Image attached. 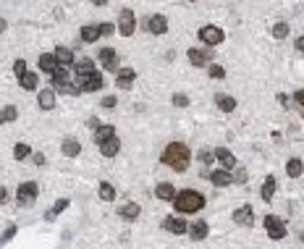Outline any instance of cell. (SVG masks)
I'll list each match as a JSON object with an SVG mask.
<instances>
[{
    "label": "cell",
    "instance_id": "6da1fadb",
    "mask_svg": "<svg viewBox=\"0 0 304 249\" xmlns=\"http://www.w3.org/2000/svg\"><path fill=\"white\" fill-rule=\"evenodd\" d=\"M160 160H163V165H168V168H173L176 173H184L189 168V163H192V149H189L184 142H171V145L163 149Z\"/></svg>",
    "mask_w": 304,
    "mask_h": 249
},
{
    "label": "cell",
    "instance_id": "7a4b0ae2",
    "mask_svg": "<svg viewBox=\"0 0 304 249\" xmlns=\"http://www.w3.org/2000/svg\"><path fill=\"white\" fill-rule=\"evenodd\" d=\"M173 207H176L178 213H200V210L204 207V197L200 192H194V189H184V192L176 194Z\"/></svg>",
    "mask_w": 304,
    "mask_h": 249
},
{
    "label": "cell",
    "instance_id": "3957f363",
    "mask_svg": "<svg viewBox=\"0 0 304 249\" xmlns=\"http://www.w3.org/2000/svg\"><path fill=\"white\" fill-rule=\"evenodd\" d=\"M37 194H40V186H37L34 181H24V184L19 186V192H16L19 207H32L37 202Z\"/></svg>",
    "mask_w": 304,
    "mask_h": 249
},
{
    "label": "cell",
    "instance_id": "277c9868",
    "mask_svg": "<svg viewBox=\"0 0 304 249\" xmlns=\"http://www.w3.org/2000/svg\"><path fill=\"white\" fill-rule=\"evenodd\" d=\"M265 231H268V236L273 239V241H278V239H286V223L280 221L278 215H265Z\"/></svg>",
    "mask_w": 304,
    "mask_h": 249
},
{
    "label": "cell",
    "instance_id": "5b68a950",
    "mask_svg": "<svg viewBox=\"0 0 304 249\" xmlns=\"http://www.w3.org/2000/svg\"><path fill=\"white\" fill-rule=\"evenodd\" d=\"M200 40L207 45V48H215V45H220V42L226 40V34H223V29H220V26L207 24V26L200 29Z\"/></svg>",
    "mask_w": 304,
    "mask_h": 249
},
{
    "label": "cell",
    "instance_id": "8992f818",
    "mask_svg": "<svg viewBox=\"0 0 304 249\" xmlns=\"http://www.w3.org/2000/svg\"><path fill=\"white\" fill-rule=\"evenodd\" d=\"M97 60L102 63L105 71H116L118 74V52L113 48H102L100 52H97Z\"/></svg>",
    "mask_w": 304,
    "mask_h": 249
},
{
    "label": "cell",
    "instance_id": "52a82bcc",
    "mask_svg": "<svg viewBox=\"0 0 304 249\" xmlns=\"http://www.w3.org/2000/svg\"><path fill=\"white\" fill-rule=\"evenodd\" d=\"M134 29H136V19H134V13L124 8L121 11V16H118V32L124 34V37H131L134 34Z\"/></svg>",
    "mask_w": 304,
    "mask_h": 249
},
{
    "label": "cell",
    "instance_id": "ba28073f",
    "mask_svg": "<svg viewBox=\"0 0 304 249\" xmlns=\"http://www.w3.org/2000/svg\"><path fill=\"white\" fill-rule=\"evenodd\" d=\"M233 223L236 225H244V228H252L254 225V213H252V207L249 205H241L233 210Z\"/></svg>",
    "mask_w": 304,
    "mask_h": 249
},
{
    "label": "cell",
    "instance_id": "9c48e42d",
    "mask_svg": "<svg viewBox=\"0 0 304 249\" xmlns=\"http://www.w3.org/2000/svg\"><path fill=\"white\" fill-rule=\"evenodd\" d=\"M147 32H152V34H165L168 32V19L163 16V13H155V16H150L147 19Z\"/></svg>",
    "mask_w": 304,
    "mask_h": 249
},
{
    "label": "cell",
    "instance_id": "30bf717a",
    "mask_svg": "<svg viewBox=\"0 0 304 249\" xmlns=\"http://www.w3.org/2000/svg\"><path fill=\"white\" fill-rule=\"evenodd\" d=\"M212 155H215L218 160H220V165H223V171H228V173H231L233 168H239V163H236V157H233V152H231V149H226V147H218Z\"/></svg>",
    "mask_w": 304,
    "mask_h": 249
},
{
    "label": "cell",
    "instance_id": "8fae6325",
    "mask_svg": "<svg viewBox=\"0 0 304 249\" xmlns=\"http://www.w3.org/2000/svg\"><path fill=\"white\" fill-rule=\"evenodd\" d=\"M102 74H92V76H84V79H79V89L81 92H97V89H102Z\"/></svg>",
    "mask_w": 304,
    "mask_h": 249
},
{
    "label": "cell",
    "instance_id": "7c38bea8",
    "mask_svg": "<svg viewBox=\"0 0 304 249\" xmlns=\"http://www.w3.org/2000/svg\"><path fill=\"white\" fill-rule=\"evenodd\" d=\"M52 92H63V95H68V69H58L55 74H52Z\"/></svg>",
    "mask_w": 304,
    "mask_h": 249
},
{
    "label": "cell",
    "instance_id": "4fadbf2b",
    "mask_svg": "<svg viewBox=\"0 0 304 249\" xmlns=\"http://www.w3.org/2000/svg\"><path fill=\"white\" fill-rule=\"evenodd\" d=\"M163 228L168 231V233H173V236H181V233L189 231V225L181 221V218H173L171 215V218H165V221H163Z\"/></svg>",
    "mask_w": 304,
    "mask_h": 249
},
{
    "label": "cell",
    "instance_id": "5bb4252c",
    "mask_svg": "<svg viewBox=\"0 0 304 249\" xmlns=\"http://www.w3.org/2000/svg\"><path fill=\"white\" fill-rule=\"evenodd\" d=\"M37 63H40V71H45L48 76H52V74H55V71L60 69V66H58V60H55V55H52V52H42Z\"/></svg>",
    "mask_w": 304,
    "mask_h": 249
},
{
    "label": "cell",
    "instance_id": "9a60e30c",
    "mask_svg": "<svg viewBox=\"0 0 304 249\" xmlns=\"http://www.w3.org/2000/svg\"><path fill=\"white\" fill-rule=\"evenodd\" d=\"M134 81H136V71H134V69H118V74H116V84H118L121 89H131Z\"/></svg>",
    "mask_w": 304,
    "mask_h": 249
},
{
    "label": "cell",
    "instance_id": "2e32d148",
    "mask_svg": "<svg viewBox=\"0 0 304 249\" xmlns=\"http://www.w3.org/2000/svg\"><path fill=\"white\" fill-rule=\"evenodd\" d=\"M189 60H192V66L202 69V66H207L210 60H212V52H210V50H197V48H192V50H189Z\"/></svg>",
    "mask_w": 304,
    "mask_h": 249
},
{
    "label": "cell",
    "instance_id": "e0dca14e",
    "mask_svg": "<svg viewBox=\"0 0 304 249\" xmlns=\"http://www.w3.org/2000/svg\"><path fill=\"white\" fill-rule=\"evenodd\" d=\"M189 239L192 241H202V239H207V233H210V225L204 223V221H197V223H192L189 225Z\"/></svg>",
    "mask_w": 304,
    "mask_h": 249
},
{
    "label": "cell",
    "instance_id": "ac0fdd59",
    "mask_svg": "<svg viewBox=\"0 0 304 249\" xmlns=\"http://www.w3.org/2000/svg\"><path fill=\"white\" fill-rule=\"evenodd\" d=\"M176 186H173V184H168V181H163V184H157L155 186V197L157 199H165V202H173V199H176Z\"/></svg>",
    "mask_w": 304,
    "mask_h": 249
},
{
    "label": "cell",
    "instance_id": "d6986e66",
    "mask_svg": "<svg viewBox=\"0 0 304 249\" xmlns=\"http://www.w3.org/2000/svg\"><path fill=\"white\" fill-rule=\"evenodd\" d=\"M74 71H76V76H79V79L92 76V74H95V60H89V58L76 60V63H74Z\"/></svg>",
    "mask_w": 304,
    "mask_h": 249
},
{
    "label": "cell",
    "instance_id": "ffe728a7",
    "mask_svg": "<svg viewBox=\"0 0 304 249\" xmlns=\"http://www.w3.org/2000/svg\"><path fill=\"white\" fill-rule=\"evenodd\" d=\"M207 178L212 181V186H231L233 184V173H228V171H212V173H207Z\"/></svg>",
    "mask_w": 304,
    "mask_h": 249
},
{
    "label": "cell",
    "instance_id": "44dd1931",
    "mask_svg": "<svg viewBox=\"0 0 304 249\" xmlns=\"http://www.w3.org/2000/svg\"><path fill=\"white\" fill-rule=\"evenodd\" d=\"M52 55H55V60H58L60 69H68V66H74V52L68 50V48H63V45H60V48H55V52H52Z\"/></svg>",
    "mask_w": 304,
    "mask_h": 249
},
{
    "label": "cell",
    "instance_id": "7402d4cb",
    "mask_svg": "<svg viewBox=\"0 0 304 249\" xmlns=\"http://www.w3.org/2000/svg\"><path fill=\"white\" fill-rule=\"evenodd\" d=\"M60 152H63L66 157H76L81 152V145H79V139H74V137H66L63 139V145H60Z\"/></svg>",
    "mask_w": 304,
    "mask_h": 249
},
{
    "label": "cell",
    "instance_id": "603a6c76",
    "mask_svg": "<svg viewBox=\"0 0 304 249\" xmlns=\"http://www.w3.org/2000/svg\"><path fill=\"white\" fill-rule=\"evenodd\" d=\"M100 152H102L105 157H116V155L121 152V142H118V137H110V139H105L102 145H100Z\"/></svg>",
    "mask_w": 304,
    "mask_h": 249
},
{
    "label": "cell",
    "instance_id": "cb8c5ba5",
    "mask_svg": "<svg viewBox=\"0 0 304 249\" xmlns=\"http://www.w3.org/2000/svg\"><path fill=\"white\" fill-rule=\"evenodd\" d=\"M139 213H142V207L136 205V202H126L124 207H118V215L124 218V221H136Z\"/></svg>",
    "mask_w": 304,
    "mask_h": 249
},
{
    "label": "cell",
    "instance_id": "d4e9b609",
    "mask_svg": "<svg viewBox=\"0 0 304 249\" xmlns=\"http://www.w3.org/2000/svg\"><path fill=\"white\" fill-rule=\"evenodd\" d=\"M215 105L223 113H233V110H236V97H231V95H215Z\"/></svg>",
    "mask_w": 304,
    "mask_h": 249
},
{
    "label": "cell",
    "instance_id": "484cf974",
    "mask_svg": "<svg viewBox=\"0 0 304 249\" xmlns=\"http://www.w3.org/2000/svg\"><path fill=\"white\" fill-rule=\"evenodd\" d=\"M79 37H81V42H95V40H100V24H87V26H81V32H79Z\"/></svg>",
    "mask_w": 304,
    "mask_h": 249
},
{
    "label": "cell",
    "instance_id": "4316f807",
    "mask_svg": "<svg viewBox=\"0 0 304 249\" xmlns=\"http://www.w3.org/2000/svg\"><path fill=\"white\" fill-rule=\"evenodd\" d=\"M37 102H40L42 110H52L55 108V92H52V89H42L40 97H37Z\"/></svg>",
    "mask_w": 304,
    "mask_h": 249
},
{
    "label": "cell",
    "instance_id": "83f0119b",
    "mask_svg": "<svg viewBox=\"0 0 304 249\" xmlns=\"http://www.w3.org/2000/svg\"><path fill=\"white\" fill-rule=\"evenodd\" d=\"M110 137H116V126L102 124L100 129L95 131V145H102V142H105V139H110Z\"/></svg>",
    "mask_w": 304,
    "mask_h": 249
},
{
    "label": "cell",
    "instance_id": "f1b7e54d",
    "mask_svg": "<svg viewBox=\"0 0 304 249\" xmlns=\"http://www.w3.org/2000/svg\"><path fill=\"white\" fill-rule=\"evenodd\" d=\"M19 118V110H16V105H5V108H0V124H13V121Z\"/></svg>",
    "mask_w": 304,
    "mask_h": 249
},
{
    "label": "cell",
    "instance_id": "f546056e",
    "mask_svg": "<svg viewBox=\"0 0 304 249\" xmlns=\"http://www.w3.org/2000/svg\"><path fill=\"white\" fill-rule=\"evenodd\" d=\"M286 173H288L291 178H299L302 173H304V163L299 160V157H291V160L286 163Z\"/></svg>",
    "mask_w": 304,
    "mask_h": 249
},
{
    "label": "cell",
    "instance_id": "4dcf8cb0",
    "mask_svg": "<svg viewBox=\"0 0 304 249\" xmlns=\"http://www.w3.org/2000/svg\"><path fill=\"white\" fill-rule=\"evenodd\" d=\"M276 186H278L276 176H268V178H265V184H262V199H265V202L273 199V194H276Z\"/></svg>",
    "mask_w": 304,
    "mask_h": 249
},
{
    "label": "cell",
    "instance_id": "1f68e13d",
    "mask_svg": "<svg viewBox=\"0 0 304 249\" xmlns=\"http://www.w3.org/2000/svg\"><path fill=\"white\" fill-rule=\"evenodd\" d=\"M100 199L102 202H113V199H116V186H113L110 181H102V184H100Z\"/></svg>",
    "mask_w": 304,
    "mask_h": 249
},
{
    "label": "cell",
    "instance_id": "d6a6232c",
    "mask_svg": "<svg viewBox=\"0 0 304 249\" xmlns=\"http://www.w3.org/2000/svg\"><path fill=\"white\" fill-rule=\"evenodd\" d=\"M29 155H32V147H29L26 142H19V145L13 147V160H26Z\"/></svg>",
    "mask_w": 304,
    "mask_h": 249
},
{
    "label": "cell",
    "instance_id": "836d02e7",
    "mask_svg": "<svg viewBox=\"0 0 304 249\" xmlns=\"http://www.w3.org/2000/svg\"><path fill=\"white\" fill-rule=\"evenodd\" d=\"M66 207H68V199H58L55 205H52V210H50V213H45V221H55V218H58L60 213H63Z\"/></svg>",
    "mask_w": 304,
    "mask_h": 249
},
{
    "label": "cell",
    "instance_id": "e575fe53",
    "mask_svg": "<svg viewBox=\"0 0 304 249\" xmlns=\"http://www.w3.org/2000/svg\"><path fill=\"white\" fill-rule=\"evenodd\" d=\"M19 84L26 89V92H32V89H37V74H32V71H26L24 76L19 79Z\"/></svg>",
    "mask_w": 304,
    "mask_h": 249
},
{
    "label": "cell",
    "instance_id": "d590c367",
    "mask_svg": "<svg viewBox=\"0 0 304 249\" xmlns=\"http://www.w3.org/2000/svg\"><path fill=\"white\" fill-rule=\"evenodd\" d=\"M273 37H276V40H286L288 37V24L286 21H278V24L273 26Z\"/></svg>",
    "mask_w": 304,
    "mask_h": 249
},
{
    "label": "cell",
    "instance_id": "8d00e7d4",
    "mask_svg": "<svg viewBox=\"0 0 304 249\" xmlns=\"http://www.w3.org/2000/svg\"><path fill=\"white\" fill-rule=\"evenodd\" d=\"M16 231H19L16 225H8V228H5L3 233H0V247H5V244H8V241H11L13 236H16Z\"/></svg>",
    "mask_w": 304,
    "mask_h": 249
},
{
    "label": "cell",
    "instance_id": "74e56055",
    "mask_svg": "<svg viewBox=\"0 0 304 249\" xmlns=\"http://www.w3.org/2000/svg\"><path fill=\"white\" fill-rule=\"evenodd\" d=\"M207 71H210L212 79H223V76H226V69H223V66H215V63H210Z\"/></svg>",
    "mask_w": 304,
    "mask_h": 249
},
{
    "label": "cell",
    "instance_id": "f35d334b",
    "mask_svg": "<svg viewBox=\"0 0 304 249\" xmlns=\"http://www.w3.org/2000/svg\"><path fill=\"white\" fill-rule=\"evenodd\" d=\"M291 100L296 102V108H299V110H302V116H304V89H296Z\"/></svg>",
    "mask_w": 304,
    "mask_h": 249
},
{
    "label": "cell",
    "instance_id": "ab89813d",
    "mask_svg": "<svg viewBox=\"0 0 304 249\" xmlns=\"http://www.w3.org/2000/svg\"><path fill=\"white\" fill-rule=\"evenodd\" d=\"M171 102L176 105V108H186V105H189V97L178 92V95H173V100H171Z\"/></svg>",
    "mask_w": 304,
    "mask_h": 249
},
{
    "label": "cell",
    "instance_id": "60d3db41",
    "mask_svg": "<svg viewBox=\"0 0 304 249\" xmlns=\"http://www.w3.org/2000/svg\"><path fill=\"white\" fill-rule=\"evenodd\" d=\"M13 71H16V76L21 79V76H24V74H26V60H16V63H13Z\"/></svg>",
    "mask_w": 304,
    "mask_h": 249
},
{
    "label": "cell",
    "instance_id": "b9f144b4",
    "mask_svg": "<svg viewBox=\"0 0 304 249\" xmlns=\"http://www.w3.org/2000/svg\"><path fill=\"white\" fill-rule=\"evenodd\" d=\"M100 105H102V108H108V110H113V108L118 105V100H116L113 95H108V97H102V100H100Z\"/></svg>",
    "mask_w": 304,
    "mask_h": 249
},
{
    "label": "cell",
    "instance_id": "7bdbcfd3",
    "mask_svg": "<svg viewBox=\"0 0 304 249\" xmlns=\"http://www.w3.org/2000/svg\"><path fill=\"white\" fill-rule=\"evenodd\" d=\"M113 32H116V26H113L110 21H105V24H100V37H110Z\"/></svg>",
    "mask_w": 304,
    "mask_h": 249
},
{
    "label": "cell",
    "instance_id": "ee69618b",
    "mask_svg": "<svg viewBox=\"0 0 304 249\" xmlns=\"http://www.w3.org/2000/svg\"><path fill=\"white\" fill-rule=\"evenodd\" d=\"M200 160H202L204 165H210L212 160H215V155H212V152H210V149H202V152H200Z\"/></svg>",
    "mask_w": 304,
    "mask_h": 249
},
{
    "label": "cell",
    "instance_id": "f6af8a7d",
    "mask_svg": "<svg viewBox=\"0 0 304 249\" xmlns=\"http://www.w3.org/2000/svg\"><path fill=\"white\" fill-rule=\"evenodd\" d=\"M233 181L244 184V181H247V171H244V168H236V176H233Z\"/></svg>",
    "mask_w": 304,
    "mask_h": 249
},
{
    "label": "cell",
    "instance_id": "bcb514c9",
    "mask_svg": "<svg viewBox=\"0 0 304 249\" xmlns=\"http://www.w3.org/2000/svg\"><path fill=\"white\" fill-rule=\"evenodd\" d=\"M3 205H8V189L0 186V207H3Z\"/></svg>",
    "mask_w": 304,
    "mask_h": 249
},
{
    "label": "cell",
    "instance_id": "7dc6e473",
    "mask_svg": "<svg viewBox=\"0 0 304 249\" xmlns=\"http://www.w3.org/2000/svg\"><path fill=\"white\" fill-rule=\"evenodd\" d=\"M87 126H89V129H95V131H97V129H100L102 124H100V121H97V118H89V121H87Z\"/></svg>",
    "mask_w": 304,
    "mask_h": 249
},
{
    "label": "cell",
    "instance_id": "c3c4849f",
    "mask_svg": "<svg viewBox=\"0 0 304 249\" xmlns=\"http://www.w3.org/2000/svg\"><path fill=\"white\" fill-rule=\"evenodd\" d=\"M278 102H280V108H291V102H288L286 95H278Z\"/></svg>",
    "mask_w": 304,
    "mask_h": 249
},
{
    "label": "cell",
    "instance_id": "681fc988",
    "mask_svg": "<svg viewBox=\"0 0 304 249\" xmlns=\"http://www.w3.org/2000/svg\"><path fill=\"white\" fill-rule=\"evenodd\" d=\"M34 165H45V155H42V152L34 155Z\"/></svg>",
    "mask_w": 304,
    "mask_h": 249
},
{
    "label": "cell",
    "instance_id": "f907efd6",
    "mask_svg": "<svg viewBox=\"0 0 304 249\" xmlns=\"http://www.w3.org/2000/svg\"><path fill=\"white\" fill-rule=\"evenodd\" d=\"M294 45H296V50H299V52H304V37H299V40H296Z\"/></svg>",
    "mask_w": 304,
    "mask_h": 249
},
{
    "label": "cell",
    "instance_id": "816d5d0a",
    "mask_svg": "<svg viewBox=\"0 0 304 249\" xmlns=\"http://www.w3.org/2000/svg\"><path fill=\"white\" fill-rule=\"evenodd\" d=\"M5 26H8V24H5V19H0V34L5 32Z\"/></svg>",
    "mask_w": 304,
    "mask_h": 249
}]
</instances>
